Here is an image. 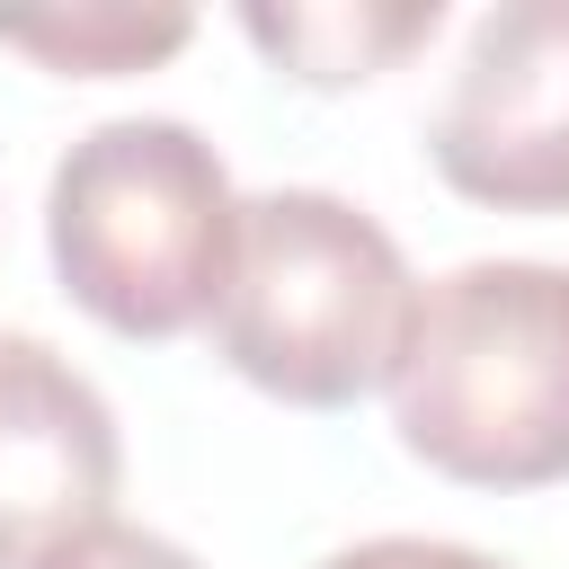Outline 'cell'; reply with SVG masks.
<instances>
[{
	"label": "cell",
	"instance_id": "3",
	"mask_svg": "<svg viewBox=\"0 0 569 569\" xmlns=\"http://www.w3.org/2000/svg\"><path fill=\"white\" fill-rule=\"evenodd\" d=\"M44 249L62 293L116 338H187L213 320L240 249L222 151L178 116L89 124L44 187Z\"/></svg>",
	"mask_w": 569,
	"mask_h": 569
},
{
	"label": "cell",
	"instance_id": "6",
	"mask_svg": "<svg viewBox=\"0 0 569 569\" xmlns=\"http://www.w3.org/2000/svg\"><path fill=\"white\" fill-rule=\"evenodd\" d=\"M445 27L436 0H293V9H240V36L293 71L302 89H347V80H373L391 71L400 53H418L427 36Z\"/></svg>",
	"mask_w": 569,
	"mask_h": 569
},
{
	"label": "cell",
	"instance_id": "8",
	"mask_svg": "<svg viewBox=\"0 0 569 569\" xmlns=\"http://www.w3.org/2000/svg\"><path fill=\"white\" fill-rule=\"evenodd\" d=\"M320 569H507L471 542H427V533H382V542H356V551H329Z\"/></svg>",
	"mask_w": 569,
	"mask_h": 569
},
{
	"label": "cell",
	"instance_id": "2",
	"mask_svg": "<svg viewBox=\"0 0 569 569\" xmlns=\"http://www.w3.org/2000/svg\"><path fill=\"white\" fill-rule=\"evenodd\" d=\"M391 427L462 489L569 480V267L471 258L436 276L391 373Z\"/></svg>",
	"mask_w": 569,
	"mask_h": 569
},
{
	"label": "cell",
	"instance_id": "9",
	"mask_svg": "<svg viewBox=\"0 0 569 569\" xmlns=\"http://www.w3.org/2000/svg\"><path fill=\"white\" fill-rule=\"evenodd\" d=\"M53 569H196L169 533H142V525H98L89 542H71Z\"/></svg>",
	"mask_w": 569,
	"mask_h": 569
},
{
	"label": "cell",
	"instance_id": "4",
	"mask_svg": "<svg viewBox=\"0 0 569 569\" xmlns=\"http://www.w3.org/2000/svg\"><path fill=\"white\" fill-rule=\"evenodd\" d=\"M453 196L498 213H569V0H498L427 124Z\"/></svg>",
	"mask_w": 569,
	"mask_h": 569
},
{
	"label": "cell",
	"instance_id": "7",
	"mask_svg": "<svg viewBox=\"0 0 569 569\" xmlns=\"http://www.w3.org/2000/svg\"><path fill=\"white\" fill-rule=\"evenodd\" d=\"M196 36L187 9H0V44L62 71V80H124V71H151L169 62L178 44Z\"/></svg>",
	"mask_w": 569,
	"mask_h": 569
},
{
	"label": "cell",
	"instance_id": "1",
	"mask_svg": "<svg viewBox=\"0 0 569 569\" xmlns=\"http://www.w3.org/2000/svg\"><path fill=\"white\" fill-rule=\"evenodd\" d=\"M204 329H213V356L267 400L356 409L365 391H391L409 356L418 276L365 204L329 187H267V196H240L231 284Z\"/></svg>",
	"mask_w": 569,
	"mask_h": 569
},
{
	"label": "cell",
	"instance_id": "5",
	"mask_svg": "<svg viewBox=\"0 0 569 569\" xmlns=\"http://www.w3.org/2000/svg\"><path fill=\"white\" fill-rule=\"evenodd\" d=\"M116 480L124 445L107 391L36 329H0V569H53L116 525Z\"/></svg>",
	"mask_w": 569,
	"mask_h": 569
}]
</instances>
